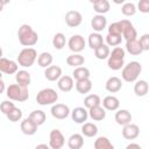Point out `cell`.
<instances>
[{
	"instance_id": "cell-1",
	"label": "cell",
	"mask_w": 149,
	"mask_h": 149,
	"mask_svg": "<svg viewBox=\"0 0 149 149\" xmlns=\"http://www.w3.org/2000/svg\"><path fill=\"white\" fill-rule=\"evenodd\" d=\"M17 37L19 42L23 47H33L38 41L37 33L29 26V24H22L17 30Z\"/></svg>"
},
{
	"instance_id": "cell-2",
	"label": "cell",
	"mask_w": 149,
	"mask_h": 149,
	"mask_svg": "<svg viewBox=\"0 0 149 149\" xmlns=\"http://www.w3.org/2000/svg\"><path fill=\"white\" fill-rule=\"evenodd\" d=\"M142 71V65L140 62L137 61H133V62H129L127 65H125L122 68V71H121V77L127 83H133V81H136L140 73Z\"/></svg>"
},
{
	"instance_id": "cell-3",
	"label": "cell",
	"mask_w": 149,
	"mask_h": 149,
	"mask_svg": "<svg viewBox=\"0 0 149 149\" xmlns=\"http://www.w3.org/2000/svg\"><path fill=\"white\" fill-rule=\"evenodd\" d=\"M6 95L14 101H20L23 102L26 100H28L29 98V92H28V87L22 86L20 84H12L7 87L6 90Z\"/></svg>"
},
{
	"instance_id": "cell-4",
	"label": "cell",
	"mask_w": 149,
	"mask_h": 149,
	"mask_svg": "<svg viewBox=\"0 0 149 149\" xmlns=\"http://www.w3.org/2000/svg\"><path fill=\"white\" fill-rule=\"evenodd\" d=\"M125 49H122L121 47H115L112 52L109 54L108 58H107V65L111 70L118 71L121 68H123V63H125Z\"/></svg>"
},
{
	"instance_id": "cell-5",
	"label": "cell",
	"mask_w": 149,
	"mask_h": 149,
	"mask_svg": "<svg viewBox=\"0 0 149 149\" xmlns=\"http://www.w3.org/2000/svg\"><path fill=\"white\" fill-rule=\"evenodd\" d=\"M36 59H37V52L34 48L30 47H26L17 55V63L20 66L23 68H30Z\"/></svg>"
},
{
	"instance_id": "cell-6",
	"label": "cell",
	"mask_w": 149,
	"mask_h": 149,
	"mask_svg": "<svg viewBox=\"0 0 149 149\" xmlns=\"http://www.w3.org/2000/svg\"><path fill=\"white\" fill-rule=\"evenodd\" d=\"M58 100V93L50 87L41 90L36 94V102L41 106H47V105H54Z\"/></svg>"
},
{
	"instance_id": "cell-7",
	"label": "cell",
	"mask_w": 149,
	"mask_h": 149,
	"mask_svg": "<svg viewBox=\"0 0 149 149\" xmlns=\"http://www.w3.org/2000/svg\"><path fill=\"white\" fill-rule=\"evenodd\" d=\"M65 143L64 135L59 129H52L49 134V146L51 149H61Z\"/></svg>"
},
{
	"instance_id": "cell-8",
	"label": "cell",
	"mask_w": 149,
	"mask_h": 149,
	"mask_svg": "<svg viewBox=\"0 0 149 149\" xmlns=\"http://www.w3.org/2000/svg\"><path fill=\"white\" fill-rule=\"evenodd\" d=\"M50 112H51V115L55 119H58V120L66 119L71 113L69 106L65 105V104H54Z\"/></svg>"
},
{
	"instance_id": "cell-9",
	"label": "cell",
	"mask_w": 149,
	"mask_h": 149,
	"mask_svg": "<svg viewBox=\"0 0 149 149\" xmlns=\"http://www.w3.org/2000/svg\"><path fill=\"white\" fill-rule=\"evenodd\" d=\"M68 45H69V49L72 51V52H76V54H79L80 51L84 50L85 48V40L81 35H72L68 42Z\"/></svg>"
},
{
	"instance_id": "cell-10",
	"label": "cell",
	"mask_w": 149,
	"mask_h": 149,
	"mask_svg": "<svg viewBox=\"0 0 149 149\" xmlns=\"http://www.w3.org/2000/svg\"><path fill=\"white\" fill-rule=\"evenodd\" d=\"M17 64L19 63H16L12 59L1 57L0 58V71L6 74H14L17 72V69H19Z\"/></svg>"
},
{
	"instance_id": "cell-11",
	"label": "cell",
	"mask_w": 149,
	"mask_h": 149,
	"mask_svg": "<svg viewBox=\"0 0 149 149\" xmlns=\"http://www.w3.org/2000/svg\"><path fill=\"white\" fill-rule=\"evenodd\" d=\"M64 19H65L66 26H69L71 28L78 27L81 23V21H83V16H81V14L78 10H69L65 14V17Z\"/></svg>"
},
{
	"instance_id": "cell-12",
	"label": "cell",
	"mask_w": 149,
	"mask_h": 149,
	"mask_svg": "<svg viewBox=\"0 0 149 149\" xmlns=\"http://www.w3.org/2000/svg\"><path fill=\"white\" fill-rule=\"evenodd\" d=\"M121 24H122V37L126 41L132 40V38H136L137 33H136V29L134 28V26L130 21L121 20Z\"/></svg>"
},
{
	"instance_id": "cell-13",
	"label": "cell",
	"mask_w": 149,
	"mask_h": 149,
	"mask_svg": "<svg viewBox=\"0 0 149 149\" xmlns=\"http://www.w3.org/2000/svg\"><path fill=\"white\" fill-rule=\"evenodd\" d=\"M140 135V128L135 123H128L122 128V136L126 140H135Z\"/></svg>"
},
{
	"instance_id": "cell-14",
	"label": "cell",
	"mask_w": 149,
	"mask_h": 149,
	"mask_svg": "<svg viewBox=\"0 0 149 149\" xmlns=\"http://www.w3.org/2000/svg\"><path fill=\"white\" fill-rule=\"evenodd\" d=\"M88 118V111L86 107H76L71 112V119L76 123H84Z\"/></svg>"
},
{
	"instance_id": "cell-15",
	"label": "cell",
	"mask_w": 149,
	"mask_h": 149,
	"mask_svg": "<svg viewBox=\"0 0 149 149\" xmlns=\"http://www.w3.org/2000/svg\"><path fill=\"white\" fill-rule=\"evenodd\" d=\"M44 77L49 81H56L62 77V69L57 65H50L44 70Z\"/></svg>"
},
{
	"instance_id": "cell-16",
	"label": "cell",
	"mask_w": 149,
	"mask_h": 149,
	"mask_svg": "<svg viewBox=\"0 0 149 149\" xmlns=\"http://www.w3.org/2000/svg\"><path fill=\"white\" fill-rule=\"evenodd\" d=\"M91 26H92V28H93L94 31L100 33V31H102L106 28V26H107V19L104 16V14H97L95 16L92 17Z\"/></svg>"
},
{
	"instance_id": "cell-17",
	"label": "cell",
	"mask_w": 149,
	"mask_h": 149,
	"mask_svg": "<svg viewBox=\"0 0 149 149\" xmlns=\"http://www.w3.org/2000/svg\"><path fill=\"white\" fill-rule=\"evenodd\" d=\"M126 50L133 56H137L143 51L140 40L137 38H132V40L126 41Z\"/></svg>"
},
{
	"instance_id": "cell-18",
	"label": "cell",
	"mask_w": 149,
	"mask_h": 149,
	"mask_svg": "<svg viewBox=\"0 0 149 149\" xmlns=\"http://www.w3.org/2000/svg\"><path fill=\"white\" fill-rule=\"evenodd\" d=\"M114 119H115V121H116L118 125H120V126L123 127V126L130 123L133 118H132V114H130L129 111H127V109H119L115 113Z\"/></svg>"
},
{
	"instance_id": "cell-19",
	"label": "cell",
	"mask_w": 149,
	"mask_h": 149,
	"mask_svg": "<svg viewBox=\"0 0 149 149\" xmlns=\"http://www.w3.org/2000/svg\"><path fill=\"white\" fill-rule=\"evenodd\" d=\"M20 127H21V132H22L24 135H34V134L36 133L38 126L28 116L27 119L22 120Z\"/></svg>"
},
{
	"instance_id": "cell-20",
	"label": "cell",
	"mask_w": 149,
	"mask_h": 149,
	"mask_svg": "<svg viewBox=\"0 0 149 149\" xmlns=\"http://www.w3.org/2000/svg\"><path fill=\"white\" fill-rule=\"evenodd\" d=\"M73 85H74L73 77H71V76H62L57 80V86L63 92H70L73 88Z\"/></svg>"
},
{
	"instance_id": "cell-21",
	"label": "cell",
	"mask_w": 149,
	"mask_h": 149,
	"mask_svg": "<svg viewBox=\"0 0 149 149\" xmlns=\"http://www.w3.org/2000/svg\"><path fill=\"white\" fill-rule=\"evenodd\" d=\"M105 87L109 93H116L122 88V81H121L120 78L114 76V77H111V78L107 79V81L105 84Z\"/></svg>"
},
{
	"instance_id": "cell-22",
	"label": "cell",
	"mask_w": 149,
	"mask_h": 149,
	"mask_svg": "<svg viewBox=\"0 0 149 149\" xmlns=\"http://www.w3.org/2000/svg\"><path fill=\"white\" fill-rule=\"evenodd\" d=\"M88 116L94 121H101L106 118V109L104 106L101 107L100 105L94 106L88 109Z\"/></svg>"
},
{
	"instance_id": "cell-23",
	"label": "cell",
	"mask_w": 149,
	"mask_h": 149,
	"mask_svg": "<svg viewBox=\"0 0 149 149\" xmlns=\"http://www.w3.org/2000/svg\"><path fill=\"white\" fill-rule=\"evenodd\" d=\"M76 90L80 94H86L92 90V81L90 78L76 80Z\"/></svg>"
},
{
	"instance_id": "cell-24",
	"label": "cell",
	"mask_w": 149,
	"mask_h": 149,
	"mask_svg": "<svg viewBox=\"0 0 149 149\" xmlns=\"http://www.w3.org/2000/svg\"><path fill=\"white\" fill-rule=\"evenodd\" d=\"M102 106L107 111H116L119 108V106H120V101L114 95H107L102 100Z\"/></svg>"
},
{
	"instance_id": "cell-25",
	"label": "cell",
	"mask_w": 149,
	"mask_h": 149,
	"mask_svg": "<svg viewBox=\"0 0 149 149\" xmlns=\"http://www.w3.org/2000/svg\"><path fill=\"white\" fill-rule=\"evenodd\" d=\"M84 146V137L81 134H72L68 140V147L70 149H80Z\"/></svg>"
},
{
	"instance_id": "cell-26",
	"label": "cell",
	"mask_w": 149,
	"mask_h": 149,
	"mask_svg": "<svg viewBox=\"0 0 149 149\" xmlns=\"http://www.w3.org/2000/svg\"><path fill=\"white\" fill-rule=\"evenodd\" d=\"M15 79H16V83L22 85V86H26L28 87L30 81H31V77H30V73L26 70H20L16 72V76H15Z\"/></svg>"
},
{
	"instance_id": "cell-27",
	"label": "cell",
	"mask_w": 149,
	"mask_h": 149,
	"mask_svg": "<svg viewBox=\"0 0 149 149\" xmlns=\"http://www.w3.org/2000/svg\"><path fill=\"white\" fill-rule=\"evenodd\" d=\"M101 44H104V37L100 33H92L88 36V45L92 50H95L98 47H100Z\"/></svg>"
},
{
	"instance_id": "cell-28",
	"label": "cell",
	"mask_w": 149,
	"mask_h": 149,
	"mask_svg": "<svg viewBox=\"0 0 149 149\" xmlns=\"http://www.w3.org/2000/svg\"><path fill=\"white\" fill-rule=\"evenodd\" d=\"M84 63H85V58L80 54H76L74 52V54H72V55L66 57V64L69 66L78 68V66H81Z\"/></svg>"
},
{
	"instance_id": "cell-29",
	"label": "cell",
	"mask_w": 149,
	"mask_h": 149,
	"mask_svg": "<svg viewBox=\"0 0 149 149\" xmlns=\"http://www.w3.org/2000/svg\"><path fill=\"white\" fill-rule=\"evenodd\" d=\"M149 92V84L146 80H137L134 85V93L137 97H144Z\"/></svg>"
},
{
	"instance_id": "cell-30",
	"label": "cell",
	"mask_w": 149,
	"mask_h": 149,
	"mask_svg": "<svg viewBox=\"0 0 149 149\" xmlns=\"http://www.w3.org/2000/svg\"><path fill=\"white\" fill-rule=\"evenodd\" d=\"M81 134L86 137H93L98 134V127L92 122H84L81 126Z\"/></svg>"
},
{
	"instance_id": "cell-31",
	"label": "cell",
	"mask_w": 149,
	"mask_h": 149,
	"mask_svg": "<svg viewBox=\"0 0 149 149\" xmlns=\"http://www.w3.org/2000/svg\"><path fill=\"white\" fill-rule=\"evenodd\" d=\"M52 61H54L52 55H51L50 52H47V51L40 54L38 57H37V64H38L41 68H44V69L48 68V66H50L51 63H52Z\"/></svg>"
},
{
	"instance_id": "cell-32",
	"label": "cell",
	"mask_w": 149,
	"mask_h": 149,
	"mask_svg": "<svg viewBox=\"0 0 149 149\" xmlns=\"http://www.w3.org/2000/svg\"><path fill=\"white\" fill-rule=\"evenodd\" d=\"M72 77L76 80H80V79L90 78L91 77V73H90V70L87 68H85V66H78V68H74V70L72 72Z\"/></svg>"
},
{
	"instance_id": "cell-33",
	"label": "cell",
	"mask_w": 149,
	"mask_h": 149,
	"mask_svg": "<svg viewBox=\"0 0 149 149\" xmlns=\"http://www.w3.org/2000/svg\"><path fill=\"white\" fill-rule=\"evenodd\" d=\"M111 3L108 0H99L95 3H93V9L97 14H105L109 10Z\"/></svg>"
},
{
	"instance_id": "cell-34",
	"label": "cell",
	"mask_w": 149,
	"mask_h": 149,
	"mask_svg": "<svg viewBox=\"0 0 149 149\" xmlns=\"http://www.w3.org/2000/svg\"><path fill=\"white\" fill-rule=\"evenodd\" d=\"M29 118H30L37 126H41V125H43V123L45 122L47 115H45V113H44L43 111H41V109H35V111H33V112L29 114Z\"/></svg>"
},
{
	"instance_id": "cell-35",
	"label": "cell",
	"mask_w": 149,
	"mask_h": 149,
	"mask_svg": "<svg viewBox=\"0 0 149 149\" xmlns=\"http://www.w3.org/2000/svg\"><path fill=\"white\" fill-rule=\"evenodd\" d=\"M114 146L106 136H99L94 141V149H113Z\"/></svg>"
},
{
	"instance_id": "cell-36",
	"label": "cell",
	"mask_w": 149,
	"mask_h": 149,
	"mask_svg": "<svg viewBox=\"0 0 149 149\" xmlns=\"http://www.w3.org/2000/svg\"><path fill=\"white\" fill-rule=\"evenodd\" d=\"M65 43H66V38H65V35L63 33H57V34L54 35V37H52V45H54L55 49L62 50L65 47Z\"/></svg>"
},
{
	"instance_id": "cell-37",
	"label": "cell",
	"mask_w": 149,
	"mask_h": 149,
	"mask_svg": "<svg viewBox=\"0 0 149 149\" xmlns=\"http://www.w3.org/2000/svg\"><path fill=\"white\" fill-rule=\"evenodd\" d=\"M101 104V99L98 94H88L87 97H85L84 99V106L86 108H92L94 106H98Z\"/></svg>"
},
{
	"instance_id": "cell-38",
	"label": "cell",
	"mask_w": 149,
	"mask_h": 149,
	"mask_svg": "<svg viewBox=\"0 0 149 149\" xmlns=\"http://www.w3.org/2000/svg\"><path fill=\"white\" fill-rule=\"evenodd\" d=\"M111 51H109V45L108 44H101L94 50V56L98 59H106L108 58Z\"/></svg>"
},
{
	"instance_id": "cell-39",
	"label": "cell",
	"mask_w": 149,
	"mask_h": 149,
	"mask_svg": "<svg viewBox=\"0 0 149 149\" xmlns=\"http://www.w3.org/2000/svg\"><path fill=\"white\" fill-rule=\"evenodd\" d=\"M136 10H137V8L133 2H125L121 7V13L125 16H133V15H135Z\"/></svg>"
},
{
	"instance_id": "cell-40",
	"label": "cell",
	"mask_w": 149,
	"mask_h": 149,
	"mask_svg": "<svg viewBox=\"0 0 149 149\" xmlns=\"http://www.w3.org/2000/svg\"><path fill=\"white\" fill-rule=\"evenodd\" d=\"M122 41V35H116V34H107L106 36V42L109 47H118Z\"/></svg>"
},
{
	"instance_id": "cell-41",
	"label": "cell",
	"mask_w": 149,
	"mask_h": 149,
	"mask_svg": "<svg viewBox=\"0 0 149 149\" xmlns=\"http://www.w3.org/2000/svg\"><path fill=\"white\" fill-rule=\"evenodd\" d=\"M6 116H7V119H8L9 121H12V122H17V121H20V120L22 119V111H21L20 108H17V107H14Z\"/></svg>"
},
{
	"instance_id": "cell-42",
	"label": "cell",
	"mask_w": 149,
	"mask_h": 149,
	"mask_svg": "<svg viewBox=\"0 0 149 149\" xmlns=\"http://www.w3.org/2000/svg\"><path fill=\"white\" fill-rule=\"evenodd\" d=\"M108 33H109V34L122 35V24H121V21L111 23L109 27H108Z\"/></svg>"
},
{
	"instance_id": "cell-43",
	"label": "cell",
	"mask_w": 149,
	"mask_h": 149,
	"mask_svg": "<svg viewBox=\"0 0 149 149\" xmlns=\"http://www.w3.org/2000/svg\"><path fill=\"white\" fill-rule=\"evenodd\" d=\"M15 107V105H14V102H12V101H8V100H3L2 102H1V105H0V111H1V113L2 114H5V115H7L13 108Z\"/></svg>"
},
{
	"instance_id": "cell-44",
	"label": "cell",
	"mask_w": 149,
	"mask_h": 149,
	"mask_svg": "<svg viewBox=\"0 0 149 149\" xmlns=\"http://www.w3.org/2000/svg\"><path fill=\"white\" fill-rule=\"evenodd\" d=\"M140 43H141V45H142L143 51L149 50V34H143V35L140 37Z\"/></svg>"
},
{
	"instance_id": "cell-45",
	"label": "cell",
	"mask_w": 149,
	"mask_h": 149,
	"mask_svg": "<svg viewBox=\"0 0 149 149\" xmlns=\"http://www.w3.org/2000/svg\"><path fill=\"white\" fill-rule=\"evenodd\" d=\"M137 9L141 12V13H149V2L148 1H143V0H140L139 3H137Z\"/></svg>"
},
{
	"instance_id": "cell-46",
	"label": "cell",
	"mask_w": 149,
	"mask_h": 149,
	"mask_svg": "<svg viewBox=\"0 0 149 149\" xmlns=\"http://www.w3.org/2000/svg\"><path fill=\"white\" fill-rule=\"evenodd\" d=\"M130 148H141V146L139 144V143H129L128 146H127V149H130Z\"/></svg>"
},
{
	"instance_id": "cell-47",
	"label": "cell",
	"mask_w": 149,
	"mask_h": 149,
	"mask_svg": "<svg viewBox=\"0 0 149 149\" xmlns=\"http://www.w3.org/2000/svg\"><path fill=\"white\" fill-rule=\"evenodd\" d=\"M0 1H1V7H2V8H3L7 3H9V2H10V0H0Z\"/></svg>"
},
{
	"instance_id": "cell-48",
	"label": "cell",
	"mask_w": 149,
	"mask_h": 149,
	"mask_svg": "<svg viewBox=\"0 0 149 149\" xmlns=\"http://www.w3.org/2000/svg\"><path fill=\"white\" fill-rule=\"evenodd\" d=\"M36 148H45V149H48V148H50V146L49 144H37Z\"/></svg>"
},
{
	"instance_id": "cell-49",
	"label": "cell",
	"mask_w": 149,
	"mask_h": 149,
	"mask_svg": "<svg viewBox=\"0 0 149 149\" xmlns=\"http://www.w3.org/2000/svg\"><path fill=\"white\" fill-rule=\"evenodd\" d=\"M112 1H113L115 5H121V3H125L126 0H112Z\"/></svg>"
},
{
	"instance_id": "cell-50",
	"label": "cell",
	"mask_w": 149,
	"mask_h": 149,
	"mask_svg": "<svg viewBox=\"0 0 149 149\" xmlns=\"http://www.w3.org/2000/svg\"><path fill=\"white\" fill-rule=\"evenodd\" d=\"M0 85H1V92H3V91H5V83H3L2 79L0 80Z\"/></svg>"
},
{
	"instance_id": "cell-51",
	"label": "cell",
	"mask_w": 149,
	"mask_h": 149,
	"mask_svg": "<svg viewBox=\"0 0 149 149\" xmlns=\"http://www.w3.org/2000/svg\"><path fill=\"white\" fill-rule=\"evenodd\" d=\"M88 1H90L91 3H95V2H97V1H99V0H88Z\"/></svg>"
},
{
	"instance_id": "cell-52",
	"label": "cell",
	"mask_w": 149,
	"mask_h": 149,
	"mask_svg": "<svg viewBox=\"0 0 149 149\" xmlns=\"http://www.w3.org/2000/svg\"><path fill=\"white\" fill-rule=\"evenodd\" d=\"M143 1H148V2H149V0H143Z\"/></svg>"
},
{
	"instance_id": "cell-53",
	"label": "cell",
	"mask_w": 149,
	"mask_h": 149,
	"mask_svg": "<svg viewBox=\"0 0 149 149\" xmlns=\"http://www.w3.org/2000/svg\"><path fill=\"white\" fill-rule=\"evenodd\" d=\"M28 1H31V0H28Z\"/></svg>"
}]
</instances>
